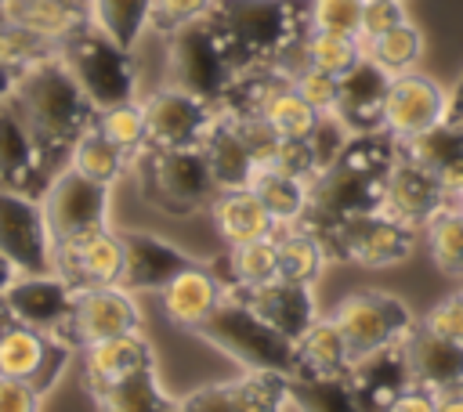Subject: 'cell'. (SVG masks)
<instances>
[{
  "label": "cell",
  "mask_w": 463,
  "mask_h": 412,
  "mask_svg": "<svg viewBox=\"0 0 463 412\" xmlns=\"http://www.w3.org/2000/svg\"><path fill=\"white\" fill-rule=\"evenodd\" d=\"M11 101L22 112L25 126L33 130V137L40 145V155H43V166L51 170V177L61 166H69V152H72L76 137L83 130H90L94 119H98V108L80 90L72 72L61 65L58 51L51 58L22 69Z\"/></svg>",
  "instance_id": "6da1fadb"
},
{
  "label": "cell",
  "mask_w": 463,
  "mask_h": 412,
  "mask_svg": "<svg viewBox=\"0 0 463 412\" xmlns=\"http://www.w3.org/2000/svg\"><path fill=\"white\" fill-rule=\"evenodd\" d=\"M203 18L221 36L235 72L275 65L311 33L307 0H213Z\"/></svg>",
  "instance_id": "7a4b0ae2"
},
{
  "label": "cell",
  "mask_w": 463,
  "mask_h": 412,
  "mask_svg": "<svg viewBox=\"0 0 463 412\" xmlns=\"http://www.w3.org/2000/svg\"><path fill=\"white\" fill-rule=\"evenodd\" d=\"M199 336L210 340L228 358H235L246 372H282V376L297 372V340L268 325L235 289H224L213 314L199 325Z\"/></svg>",
  "instance_id": "3957f363"
},
{
  "label": "cell",
  "mask_w": 463,
  "mask_h": 412,
  "mask_svg": "<svg viewBox=\"0 0 463 412\" xmlns=\"http://www.w3.org/2000/svg\"><path fill=\"white\" fill-rule=\"evenodd\" d=\"M137 184L141 195L163 213H195L217 199V181L199 145L192 148H152L145 145L137 155Z\"/></svg>",
  "instance_id": "277c9868"
},
{
  "label": "cell",
  "mask_w": 463,
  "mask_h": 412,
  "mask_svg": "<svg viewBox=\"0 0 463 412\" xmlns=\"http://www.w3.org/2000/svg\"><path fill=\"white\" fill-rule=\"evenodd\" d=\"M58 58L98 112L134 101L137 76H134L130 51L119 47L116 40H109L98 25L87 22V25L72 29L65 40H58Z\"/></svg>",
  "instance_id": "5b68a950"
},
{
  "label": "cell",
  "mask_w": 463,
  "mask_h": 412,
  "mask_svg": "<svg viewBox=\"0 0 463 412\" xmlns=\"http://www.w3.org/2000/svg\"><path fill=\"white\" fill-rule=\"evenodd\" d=\"M166 69H170V87H181L213 108L228 98V90L239 76L221 36L213 33V25L206 18L184 22L170 33Z\"/></svg>",
  "instance_id": "8992f818"
},
{
  "label": "cell",
  "mask_w": 463,
  "mask_h": 412,
  "mask_svg": "<svg viewBox=\"0 0 463 412\" xmlns=\"http://www.w3.org/2000/svg\"><path fill=\"white\" fill-rule=\"evenodd\" d=\"M318 235L326 257L336 260H354L362 267H391L402 264L412 246H416V228L391 217L387 210H373V213H358L326 228H307Z\"/></svg>",
  "instance_id": "52a82bcc"
},
{
  "label": "cell",
  "mask_w": 463,
  "mask_h": 412,
  "mask_svg": "<svg viewBox=\"0 0 463 412\" xmlns=\"http://www.w3.org/2000/svg\"><path fill=\"white\" fill-rule=\"evenodd\" d=\"M333 322L340 325V332L351 347V358H365L373 351L394 347L416 329L409 307L398 296L376 293V289H362V293L344 296L336 304Z\"/></svg>",
  "instance_id": "ba28073f"
},
{
  "label": "cell",
  "mask_w": 463,
  "mask_h": 412,
  "mask_svg": "<svg viewBox=\"0 0 463 412\" xmlns=\"http://www.w3.org/2000/svg\"><path fill=\"white\" fill-rule=\"evenodd\" d=\"M40 206H43V220H47L51 239L54 242H65V239H76V235H87V231L105 228V217H109V184L90 181V177H83L72 166H61L47 181V188L40 195Z\"/></svg>",
  "instance_id": "9c48e42d"
},
{
  "label": "cell",
  "mask_w": 463,
  "mask_h": 412,
  "mask_svg": "<svg viewBox=\"0 0 463 412\" xmlns=\"http://www.w3.org/2000/svg\"><path fill=\"white\" fill-rule=\"evenodd\" d=\"M0 253L18 267V275L54 271V239L36 195L0 188Z\"/></svg>",
  "instance_id": "30bf717a"
},
{
  "label": "cell",
  "mask_w": 463,
  "mask_h": 412,
  "mask_svg": "<svg viewBox=\"0 0 463 412\" xmlns=\"http://www.w3.org/2000/svg\"><path fill=\"white\" fill-rule=\"evenodd\" d=\"M141 325V311L130 296V289L123 286H98V289H80L72 300V314L65 318V325L54 332L61 336L69 347H87L119 332H137Z\"/></svg>",
  "instance_id": "8fae6325"
},
{
  "label": "cell",
  "mask_w": 463,
  "mask_h": 412,
  "mask_svg": "<svg viewBox=\"0 0 463 412\" xmlns=\"http://www.w3.org/2000/svg\"><path fill=\"white\" fill-rule=\"evenodd\" d=\"M289 376L282 372H246L239 379L210 383L188 398H174L170 412H286Z\"/></svg>",
  "instance_id": "7c38bea8"
},
{
  "label": "cell",
  "mask_w": 463,
  "mask_h": 412,
  "mask_svg": "<svg viewBox=\"0 0 463 412\" xmlns=\"http://www.w3.org/2000/svg\"><path fill=\"white\" fill-rule=\"evenodd\" d=\"M145 134L152 148H192L206 137L217 108L206 105L203 98L181 90V87H163L145 98Z\"/></svg>",
  "instance_id": "4fadbf2b"
},
{
  "label": "cell",
  "mask_w": 463,
  "mask_h": 412,
  "mask_svg": "<svg viewBox=\"0 0 463 412\" xmlns=\"http://www.w3.org/2000/svg\"><path fill=\"white\" fill-rule=\"evenodd\" d=\"M445 119H449V94L441 83H434L416 69L391 76L387 101H383V130L391 137L409 141Z\"/></svg>",
  "instance_id": "5bb4252c"
},
{
  "label": "cell",
  "mask_w": 463,
  "mask_h": 412,
  "mask_svg": "<svg viewBox=\"0 0 463 412\" xmlns=\"http://www.w3.org/2000/svg\"><path fill=\"white\" fill-rule=\"evenodd\" d=\"M54 275L76 293L98 286H119L123 275V239L109 228L54 242Z\"/></svg>",
  "instance_id": "9a60e30c"
},
{
  "label": "cell",
  "mask_w": 463,
  "mask_h": 412,
  "mask_svg": "<svg viewBox=\"0 0 463 412\" xmlns=\"http://www.w3.org/2000/svg\"><path fill=\"white\" fill-rule=\"evenodd\" d=\"M47 181H51V170L43 166L40 145L25 126L22 112L14 108V101L7 98L0 105V188H14L40 199Z\"/></svg>",
  "instance_id": "2e32d148"
},
{
  "label": "cell",
  "mask_w": 463,
  "mask_h": 412,
  "mask_svg": "<svg viewBox=\"0 0 463 412\" xmlns=\"http://www.w3.org/2000/svg\"><path fill=\"white\" fill-rule=\"evenodd\" d=\"M445 202H449V188L402 152L383 181V210L412 228H423Z\"/></svg>",
  "instance_id": "e0dca14e"
},
{
  "label": "cell",
  "mask_w": 463,
  "mask_h": 412,
  "mask_svg": "<svg viewBox=\"0 0 463 412\" xmlns=\"http://www.w3.org/2000/svg\"><path fill=\"white\" fill-rule=\"evenodd\" d=\"M72 300H76V289L65 278H58L54 271L51 275H18L11 282V289L4 293L11 318L22 325H33L40 332H58L65 325V318L72 314Z\"/></svg>",
  "instance_id": "ac0fdd59"
},
{
  "label": "cell",
  "mask_w": 463,
  "mask_h": 412,
  "mask_svg": "<svg viewBox=\"0 0 463 412\" xmlns=\"http://www.w3.org/2000/svg\"><path fill=\"white\" fill-rule=\"evenodd\" d=\"M391 72H383L373 58L362 54L344 76H340V98H336V119L351 134H376L383 130V101H387Z\"/></svg>",
  "instance_id": "d6986e66"
},
{
  "label": "cell",
  "mask_w": 463,
  "mask_h": 412,
  "mask_svg": "<svg viewBox=\"0 0 463 412\" xmlns=\"http://www.w3.org/2000/svg\"><path fill=\"white\" fill-rule=\"evenodd\" d=\"M119 239H123V275H119V286L130 289V293H141V289H156L159 293L174 275H181L184 267L195 264L188 253H181L177 246H170L159 235L119 231Z\"/></svg>",
  "instance_id": "ffe728a7"
},
{
  "label": "cell",
  "mask_w": 463,
  "mask_h": 412,
  "mask_svg": "<svg viewBox=\"0 0 463 412\" xmlns=\"http://www.w3.org/2000/svg\"><path fill=\"white\" fill-rule=\"evenodd\" d=\"M402 354H405L412 383H420L434 394L463 387V343L445 340L420 325L402 340Z\"/></svg>",
  "instance_id": "44dd1931"
},
{
  "label": "cell",
  "mask_w": 463,
  "mask_h": 412,
  "mask_svg": "<svg viewBox=\"0 0 463 412\" xmlns=\"http://www.w3.org/2000/svg\"><path fill=\"white\" fill-rule=\"evenodd\" d=\"M235 293H242L246 304L289 340H300L311 329V322L318 318V307H315V296H311V282L271 278V282H264L257 289H235Z\"/></svg>",
  "instance_id": "7402d4cb"
},
{
  "label": "cell",
  "mask_w": 463,
  "mask_h": 412,
  "mask_svg": "<svg viewBox=\"0 0 463 412\" xmlns=\"http://www.w3.org/2000/svg\"><path fill=\"white\" fill-rule=\"evenodd\" d=\"M347 383H351V390H354V398L365 412H387L398 401V394L412 383L402 343L373 351L365 358H354V365L347 372Z\"/></svg>",
  "instance_id": "603a6c76"
},
{
  "label": "cell",
  "mask_w": 463,
  "mask_h": 412,
  "mask_svg": "<svg viewBox=\"0 0 463 412\" xmlns=\"http://www.w3.org/2000/svg\"><path fill=\"white\" fill-rule=\"evenodd\" d=\"M159 296H163V311H166V318H170L174 325L199 332V325H203V322L213 314V307L221 304L224 286H221V278H217L213 271H206L203 264H192V267H184L181 275H174V278L159 289Z\"/></svg>",
  "instance_id": "cb8c5ba5"
},
{
  "label": "cell",
  "mask_w": 463,
  "mask_h": 412,
  "mask_svg": "<svg viewBox=\"0 0 463 412\" xmlns=\"http://www.w3.org/2000/svg\"><path fill=\"white\" fill-rule=\"evenodd\" d=\"M402 152L409 159H416L423 170H430L445 188H449V199L452 192L463 188V123L459 119H445L409 141H402Z\"/></svg>",
  "instance_id": "d4e9b609"
},
{
  "label": "cell",
  "mask_w": 463,
  "mask_h": 412,
  "mask_svg": "<svg viewBox=\"0 0 463 412\" xmlns=\"http://www.w3.org/2000/svg\"><path fill=\"white\" fill-rule=\"evenodd\" d=\"M199 148H203V155L210 163V173H213L221 192L224 188H246L253 170L260 166L257 155L250 152V145L242 141V134L235 130V123L224 112L213 116V123H210L206 137L199 141Z\"/></svg>",
  "instance_id": "484cf974"
},
{
  "label": "cell",
  "mask_w": 463,
  "mask_h": 412,
  "mask_svg": "<svg viewBox=\"0 0 463 412\" xmlns=\"http://www.w3.org/2000/svg\"><path fill=\"white\" fill-rule=\"evenodd\" d=\"M141 369H152V347L141 332H119V336H109V340L83 347L87 387L112 383V379H123V376L141 372Z\"/></svg>",
  "instance_id": "4316f807"
},
{
  "label": "cell",
  "mask_w": 463,
  "mask_h": 412,
  "mask_svg": "<svg viewBox=\"0 0 463 412\" xmlns=\"http://www.w3.org/2000/svg\"><path fill=\"white\" fill-rule=\"evenodd\" d=\"M210 210H213V224L221 231V239L228 246H242V242H253V239H271L279 231L275 220L268 217V210L260 206V199L250 188L217 192Z\"/></svg>",
  "instance_id": "83f0119b"
},
{
  "label": "cell",
  "mask_w": 463,
  "mask_h": 412,
  "mask_svg": "<svg viewBox=\"0 0 463 412\" xmlns=\"http://www.w3.org/2000/svg\"><path fill=\"white\" fill-rule=\"evenodd\" d=\"M0 14L29 33L58 43L72 29L90 22V4L87 0H7L0 7Z\"/></svg>",
  "instance_id": "f1b7e54d"
},
{
  "label": "cell",
  "mask_w": 463,
  "mask_h": 412,
  "mask_svg": "<svg viewBox=\"0 0 463 412\" xmlns=\"http://www.w3.org/2000/svg\"><path fill=\"white\" fill-rule=\"evenodd\" d=\"M354 365L351 347L333 318H315L311 329L297 340V372L293 376H347Z\"/></svg>",
  "instance_id": "f546056e"
},
{
  "label": "cell",
  "mask_w": 463,
  "mask_h": 412,
  "mask_svg": "<svg viewBox=\"0 0 463 412\" xmlns=\"http://www.w3.org/2000/svg\"><path fill=\"white\" fill-rule=\"evenodd\" d=\"M90 394H94L98 412H170L174 405V398L159 387L156 365L130 372L123 379H112V383H98L90 387Z\"/></svg>",
  "instance_id": "4dcf8cb0"
},
{
  "label": "cell",
  "mask_w": 463,
  "mask_h": 412,
  "mask_svg": "<svg viewBox=\"0 0 463 412\" xmlns=\"http://www.w3.org/2000/svg\"><path fill=\"white\" fill-rule=\"evenodd\" d=\"M246 188L260 199V206L268 210L275 228L300 224L307 213V181H300L293 173H282L275 166H257Z\"/></svg>",
  "instance_id": "1f68e13d"
},
{
  "label": "cell",
  "mask_w": 463,
  "mask_h": 412,
  "mask_svg": "<svg viewBox=\"0 0 463 412\" xmlns=\"http://www.w3.org/2000/svg\"><path fill=\"white\" fill-rule=\"evenodd\" d=\"M47 347H51V332H40L22 322H7L0 329V376L25 379L36 387L40 369L47 361Z\"/></svg>",
  "instance_id": "d6a6232c"
},
{
  "label": "cell",
  "mask_w": 463,
  "mask_h": 412,
  "mask_svg": "<svg viewBox=\"0 0 463 412\" xmlns=\"http://www.w3.org/2000/svg\"><path fill=\"white\" fill-rule=\"evenodd\" d=\"M275 257H279V278L289 282H315L326 264V249L318 235L307 231L304 224H289L275 231Z\"/></svg>",
  "instance_id": "836d02e7"
},
{
  "label": "cell",
  "mask_w": 463,
  "mask_h": 412,
  "mask_svg": "<svg viewBox=\"0 0 463 412\" xmlns=\"http://www.w3.org/2000/svg\"><path fill=\"white\" fill-rule=\"evenodd\" d=\"M289 401L300 412H365L347 376H289Z\"/></svg>",
  "instance_id": "e575fe53"
},
{
  "label": "cell",
  "mask_w": 463,
  "mask_h": 412,
  "mask_svg": "<svg viewBox=\"0 0 463 412\" xmlns=\"http://www.w3.org/2000/svg\"><path fill=\"white\" fill-rule=\"evenodd\" d=\"M127 163H130V155H127L116 141H109L98 126L83 130V134L76 137L72 152H69V166L80 170V173L90 177V181H101V184L119 181V173L127 170Z\"/></svg>",
  "instance_id": "d590c367"
},
{
  "label": "cell",
  "mask_w": 463,
  "mask_h": 412,
  "mask_svg": "<svg viewBox=\"0 0 463 412\" xmlns=\"http://www.w3.org/2000/svg\"><path fill=\"white\" fill-rule=\"evenodd\" d=\"M152 4L156 0H90V25L130 51L152 22Z\"/></svg>",
  "instance_id": "8d00e7d4"
},
{
  "label": "cell",
  "mask_w": 463,
  "mask_h": 412,
  "mask_svg": "<svg viewBox=\"0 0 463 412\" xmlns=\"http://www.w3.org/2000/svg\"><path fill=\"white\" fill-rule=\"evenodd\" d=\"M257 116H260L279 137H289V141H304V137L315 130V123H318V112L293 90V80L282 83V87H275V90L268 94V101L260 105Z\"/></svg>",
  "instance_id": "74e56055"
},
{
  "label": "cell",
  "mask_w": 463,
  "mask_h": 412,
  "mask_svg": "<svg viewBox=\"0 0 463 412\" xmlns=\"http://www.w3.org/2000/svg\"><path fill=\"white\" fill-rule=\"evenodd\" d=\"M423 228H427L430 260H434L445 275L463 278V210L449 199Z\"/></svg>",
  "instance_id": "f35d334b"
},
{
  "label": "cell",
  "mask_w": 463,
  "mask_h": 412,
  "mask_svg": "<svg viewBox=\"0 0 463 412\" xmlns=\"http://www.w3.org/2000/svg\"><path fill=\"white\" fill-rule=\"evenodd\" d=\"M420 54H423V33L412 22H402L391 33H383L376 40H365V58H373L391 76L412 72L416 61H420Z\"/></svg>",
  "instance_id": "ab89813d"
},
{
  "label": "cell",
  "mask_w": 463,
  "mask_h": 412,
  "mask_svg": "<svg viewBox=\"0 0 463 412\" xmlns=\"http://www.w3.org/2000/svg\"><path fill=\"white\" fill-rule=\"evenodd\" d=\"M228 271H232V289H257V286L279 278L275 235L271 239H253V242L232 246L228 249Z\"/></svg>",
  "instance_id": "60d3db41"
},
{
  "label": "cell",
  "mask_w": 463,
  "mask_h": 412,
  "mask_svg": "<svg viewBox=\"0 0 463 412\" xmlns=\"http://www.w3.org/2000/svg\"><path fill=\"white\" fill-rule=\"evenodd\" d=\"M304 54H307V65H315L322 72H333V76H344L354 61H362L365 43H362V36H340V33L311 29L304 36Z\"/></svg>",
  "instance_id": "b9f144b4"
},
{
  "label": "cell",
  "mask_w": 463,
  "mask_h": 412,
  "mask_svg": "<svg viewBox=\"0 0 463 412\" xmlns=\"http://www.w3.org/2000/svg\"><path fill=\"white\" fill-rule=\"evenodd\" d=\"M94 126L109 137V141H116L130 159L145 148V141H148V134H145V108L137 105V101H123V105H112V108H101L98 112V119H94Z\"/></svg>",
  "instance_id": "7bdbcfd3"
},
{
  "label": "cell",
  "mask_w": 463,
  "mask_h": 412,
  "mask_svg": "<svg viewBox=\"0 0 463 412\" xmlns=\"http://www.w3.org/2000/svg\"><path fill=\"white\" fill-rule=\"evenodd\" d=\"M54 51H58V43H51L0 14V61H7L14 69H29V65L51 58Z\"/></svg>",
  "instance_id": "ee69618b"
},
{
  "label": "cell",
  "mask_w": 463,
  "mask_h": 412,
  "mask_svg": "<svg viewBox=\"0 0 463 412\" xmlns=\"http://www.w3.org/2000/svg\"><path fill=\"white\" fill-rule=\"evenodd\" d=\"M362 7L365 0H307V22L318 33L362 36Z\"/></svg>",
  "instance_id": "f6af8a7d"
},
{
  "label": "cell",
  "mask_w": 463,
  "mask_h": 412,
  "mask_svg": "<svg viewBox=\"0 0 463 412\" xmlns=\"http://www.w3.org/2000/svg\"><path fill=\"white\" fill-rule=\"evenodd\" d=\"M347 141H351V130L336 119V112H318V123L307 134V148L315 155V173H322L326 166H333L340 159V152L347 148Z\"/></svg>",
  "instance_id": "bcb514c9"
},
{
  "label": "cell",
  "mask_w": 463,
  "mask_h": 412,
  "mask_svg": "<svg viewBox=\"0 0 463 412\" xmlns=\"http://www.w3.org/2000/svg\"><path fill=\"white\" fill-rule=\"evenodd\" d=\"M293 90H297L315 112H333V108H336V98H340V76L307 65V69H300V72L293 76Z\"/></svg>",
  "instance_id": "7dc6e473"
},
{
  "label": "cell",
  "mask_w": 463,
  "mask_h": 412,
  "mask_svg": "<svg viewBox=\"0 0 463 412\" xmlns=\"http://www.w3.org/2000/svg\"><path fill=\"white\" fill-rule=\"evenodd\" d=\"M402 22H409L402 0H365V7H362V43L391 33Z\"/></svg>",
  "instance_id": "c3c4849f"
},
{
  "label": "cell",
  "mask_w": 463,
  "mask_h": 412,
  "mask_svg": "<svg viewBox=\"0 0 463 412\" xmlns=\"http://www.w3.org/2000/svg\"><path fill=\"white\" fill-rule=\"evenodd\" d=\"M210 4H213V0H156V4H152V22H148V25L163 29V33L170 36L177 25L203 18V14L210 11Z\"/></svg>",
  "instance_id": "681fc988"
},
{
  "label": "cell",
  "mask_w": 463,
  "mask_h": 412,
  "mask_svg": "<svg viewBox=\"0 0 463 412\" xmlns=\"http://www.w3.org/2000/svg\"><path fill=\"white\" fill-rule=\"evenodd\" d=\"M423 329H430V332H438L445 340L463 343V293H452L441 304H434L427 311V318H423Z\"/></svg>",
  "instance_id": "f907efd6"
},
{
  "label": "cell",
  "mask_w": 463,
  "mask_h": 412,
  "mask_svg": "<svg viewBox=\"0 0 463 412\" xmlns=\"http://www.w3.org/2000/svg\"><path fill=\"white\" fill-rule=\"evenodd\" d=\"M0 412H40V390L25 379L0 376Z\"/></svg>",
  "instance_id": "816d5d0a"
},
{
  "label": "cell",
  "mask_w": 463,
  "mask_h": 412,
  "mask_svg": "<svg viewBox=\"0 0 463 412\" xmlns=\"http://www.w3.org/2000/svg\"><path fill=\"white\" fill-rule=\"evenodd\" d=\"M387 412H438V394L420 387V383H409Z\"/></svg>",
  "instance_id": "f5cc1de1"
},
{
  "label": "cell",
  "mask_w": 463,
  "mask_h": 412,
  "mask_svg": "<svg viewBox=\"0 0 463 412\" xmlns=\"http://www.w3.org/2000/svg\"><path fill=\"white\" fill-rule=\"evenodd\" d=\"M18 76H22V69H14V65H7V61H0V105L14 94V87H18Z\"/></svg>",
  "instance_id": "db71d44e"
},
{
  "label": "cell",
  "mask_w": 463,
  "mask_h": 412,
  "mask_svg": "<svg viewBox=\"0 0 463 412\" xmlns=\"http://www.w3.org/2000/svg\"><path fill=\"white\" fill-rule=\"evenodd\" d=\"M438 412H463V387L438 394Z\"/></svg>",
  "instance_id": "11a10c76"
},
{
  "label": "cell",
  "mask_w": 463,
  "mask_h": 412,
  "mask_svg": "<svg viewBox=\"0 0 463 412\" xmlns=\"http://www.w3.org/2000/svg\"><path fill=\"white\" fill-rule=\"evenodd\" d=\"M14 278H18V267L0 253V300H4V293L11 289V282H14Z\"/></svg>",
  "instance_id": "9f6ffc18"
},
{
  "label": "cell",
  "mask_w": 463,
  "mask_h": 412,
  "mask_svg": "<svg viewBox=\"0 0 463 412\" xmlns=\"http://www.w3.org/2000/svg\"><path fill=\"white\" fill-rule=\"evenodd\" d=\"M449 116H452V119H463V76H459L456 94H449Z\"/></svg>",
  "instance_id": "6f0895ef"
},
{
  "label": "cell",
  "mask_w": 463,
  "mask_h": 412,
  "mask_svg": "<svg viewBox=\"0 0 463 412\" xmlns=\"http://www.w3.org/2000/svg\"><path fill=\"white\" fill-rule=\"evenodd\" d=\"M452 202H456V206L463 210V188H459V192H452Z\"/></svg>",
  "instance_id": "680465c9"
},
{
  "label": "cell",
  "mask_w": 463,
  "mask_h": 412,
  "mask_svg": "<svg viewBox=\"0 0 463 412\" xmlns=\"http://www.w3.org/2000/svg\"><path fill=\"white\" fill-rule=\"evenodd\" d=\"M4 4H7V0H0V7H4Z\"/></svg>",
  "instance_id": "91938a15"
},
{
  "label": "cell",
  "mask_w": 463,
  "mask_h": 412,
  "mask_svg": "<svg viewBox=\"0 0 463 412\" xmlns=\"http://www.w3.org/2000/svg\"><path fill=\"white\" fill-rule=\"evenodd\" d=\"M459 123H463V119H459Z\"/></svg>",
  "instance_id": "94428289"
}]
</instances>
